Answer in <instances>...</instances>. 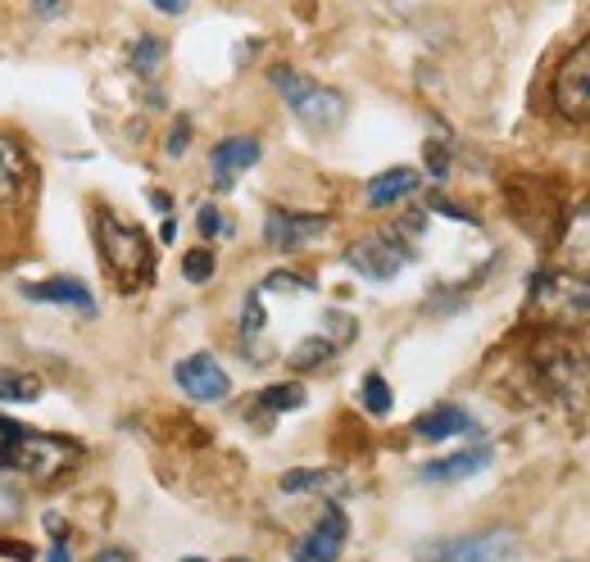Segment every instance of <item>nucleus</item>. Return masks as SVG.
Wrapping results in <instances>:
<instances>
[{"label":"nucleus","mask_w":590,"mask_h":562,"mask_svg":"<svg viewBox=\"0 0 590 562\" xmlns=\"http://www.w3.org/2000/svg\"><path fill=\"white\" fill-rule=\"evenodd\" d=\"M327 227H331V222H327L323 214L273 209V214H268V222H264V241H268L273 250H281V254H291V250H300V245H310L314 237H323Z\"/></svg>","instance_id":"nucleus-12"},{"label":"nucleus","mask_w":590,"mask_h":562,"mask_svg":"<svg viewBox=\"0 0 590 562\" xmlns=\"http://www.w3.org/2000/svg\"><path fill=\"white\" fill-rule=\"evenodd\" d=\"M268 82L281 91V100L296 110V118L304 127H314V132H331V127H341V118H346V95L341 91L304 78V73H296L287 64L268 68Z\"/></svg>","instance_id":"nucleus-4"},{"label":"nucleus","mask_w":590,"mask_h":562,"mask_svg":"<svg viewBox=\"0 0 590 562\" xmlns=\"http://www.w3.org/2000/svg\"><path fill=\"white\" fill-rule=\"evenodd\" d=\"M210 164H214V187L218 191H233L237 187V173L260 164V141H254V137H223L214 145Z\"/></svg>","instance_id":"nucleus-13"},{"label":"nucleus","mask_w":590,"mask_h":562,"mask_svg":"<svg viewBox=\"0 0 590 562\" xmlns=\"http://www.w3.org/2000/svg\"><path fill=\"white\" fill-rule=\"evenodd\" d=\"M164 37H155V33H141L133 46H127V64H133V73H141V78H150L160 64H164Z\"/></svg>","instance_id":"nucleus-22"},{"label":"nucleus","mask_w":590,"mask_h":562,"mask_svg":"<svg viewBox=\"0 0 590 562\" xmlns=\"http://www.w3.org/2000/svg\"><path fill=\"white\" fill-rule=\"evenodd\" d=\"M264 291H281V295H304V291H314V281L310 277H300V272H273L264 281Z\"/></svg>","instance_id":"nucleus-28"},{"label":"nucleus","mask_w":590,"mask_h":562,"mask_svg":"<svg viewBox=\"0 0 590 562\" xmlns=\"http://www.w3.org/2000/svg\"><path fill=\"white\" fill-rule=\"evenodd\" d=\"M427 168H431L436 182H441V177L450 173V150H445V141H427Z\"/></svg>","instance_id":"nucleus-30"},{"label":"nucleus","mask_w":590,"mask_h":562,"mask_svg":"<svg viewBox=\"0 0 590 562\" xmlns=\"http://www.w3.org/2000/svg\"><path fill=\"white\" fill-rule=\"evenodd\" d=\"M28 10L50 23V18H64L68 14V0H28Z\"/></svg>","instance_id":"nucleus-31"},{"label":"nucleus","mask_w":590,"mask_h":562,"mask_svg":"<svg viewBox=\"0 0 590 562\" xmlns=\"http://www.w3.org/2000/svg\"><path fill=\"white\" fill-rule=\"evenodd\" d=\"M183 562H204V558H183Z\"/></svg>","instance_id":"nucleus-40"},{"label":"nucleus","mask_w":590,"mask_h":562,"mask_svg":"<svg viewBox=\"0 0 590 562\" xmlns=\"http://www.w3.org/2000/svg\"><path fill=\"white\" fill-rule=\"evenodd\" d=\"M531 368L541 376L545 395H554L563 408H586L590 404V359L586 349L563 341V336H545L531 354Z\"/></svg>","instance_id":"nucleus-3"},{"label":"nucleus","mask_w":590,"mask_h":562,"mask_svg":"<svg viewBox=\"0 0 590 562\" xmlns=\"http://www.w3.org/2000/svg\"><path fill=\"white\" fill-rule=\"evenodd\" d=\"M46 562H68V545H50V553H46Z\"/></svg>","instance_id":"nucleus-37"},{"label":"nucleus","mask_w":590,"mask_h":562,"mask_svg":"<svg viewBox=\"0 0 590 562\" xmlns=\"http://www.w3.org/2000/svg\"><path fill=\"white\" fill-rule=\"evenodd\" d=\"M0 449L14 468H23L37 481H50L68 472L73 463L83 458V445L68 440V436H46V431H33V426H18L10 418H0Z\"/></svg>","instance_id":"nucleus-2"},{"label":"nucleus","mask_w":590,"mask_h":562,"mask_svg":"<svg viewBox=\"0 0 590 562\" xmlns=\"http://www.w3.org/2000/svg\"><path fill=\"white\" fill-rule=\"evenodd\" d=\"M481 468H491V449L473 445V449H459L450 458H436V463H427L423 481H464V476H477Z\"/></svg>","instance_id":"nucleus-18"},{"label":"nucleus","mask_w":590,"mask_h":562,"mask_svg":"<svg viewBox=\"0 0 590 562\" xmlns=\"http://www.w3.org/2000/svg\"><path fill=\"white\" fill-rule=\"evenodd\" d=\"M423 187V173L418 168H387V173H377L373 182H368V204L373 209H391V204H400V200H409Z\"/></svg>","instance_id":"nucleus-17"},{"label":"nucleus","mask_w":590,"mask_h":562,"mask_svg":"<svg viewBox=\"0 0 590 562\" xmlns=\"http://www.w3.org/2000/svg\"><path fill=\"white\" fill-rule=\"evenodd\" d=\"M214 272H218V254L210 245H196L191 254H183V277L196 281V286H200V281H210Z\"/></svg>","instance_id":"nucleus-25"},{"label":"nucleus","mask_w":590,"mask_h":562,"mask_svg":"<svg viewBox=\"0 0 590 562\" xmlns=\"http://www.w3.org/2000/svg\"><path fill=\"white\" fill-rule=\"evenodd\" d=\"M160 237H164V245H173V241H177V222H173V218H164V227H160Z\"/></svg>","instance_id":"nucleus-38"},{"label":"nucleus","mask_w":590,"mask_h":562,"mask_svg":"<svg viewBox=\"0 0 590 562\" xmlns=\"http://www.w3.org/2000/svg\"><path fill=\"white\" fill-rule=\"evenodd\" d=\"M391 399H396V395H391V386H387V376L368 372L364 386H359V404H364L373 418H387V413H391Z\"/></svg>","instance_id":"nucleus-23"},{"label":"nucleus","mask_w":590,"mask_h":562,"mask_svg":"<svg viewBox=\"0 0 590 562\" xmlns=\"http://www.w3.org/2000/svg\"><path fill=\"white\" fill-rule=\"evenodd\" d=\"M0 553H5V558H18V562H33V558H37L28 545H14V540H0Z\"/></svg>","instance_id":"nucleus-34"},{"label":"nucleus","mask_w":590,"mask_h":562,"mask_svg":"<svg viewBox=\"0 0 590 562\" xmlns=\"http://www.w3.org/2000/svg\"><path fill=\"white\" fill-rule=\"evenodd\" d=\"M227 562H250V558H227Z\"/></svg>","instance_id":"nucleus-39"},{"label":"nucleus","mask_w":590,"mask_h":562,"mask_svg":"<svg viewBox=\"0 0 590 562\" xmlns=\"http://www.w3.org/2000/svg\"><path fill=\"white\" fill-rule=\"evenodd\" d=\"M28 299L37 304H68V309H78V314H96V299L91 291L83 286L78 277H46V281H23L18 286Z\"/></svg>","instance_id":"nucleus-15"},{"label":"nucleus","mask_w":590,"mask_h":562,"mask_svg":"<svg viewBox=\"0 0 590 562\" xmlns=\"http://www.w3.org/2000/svg\"><path fill=\"white\" fill-rule=\"evenodd\" d=\"M558 259L568 272L590 281V200H581L577 209L563 218V241H558Z\"/></svg>","instance_id":"nucleus-14"},{"label":"nucleus","mask_w":590,"mask_h":562,"mask_svg":"<svg viewBox=\"0 0 590 562\" xmlns=\"http://www.w3.org/2000/svg\"><path fill=\"white\" fill-rule=\"evenodd\" d=\"M150 5H155L160 14H187V10H191V0H150Z\"/></svg>","instance_id":"nucleus-35"},{"label":"nucleus","mask_w":590,"mask_h":562,"mask_svg":"<svg viewBox=\"0 0 590 562\" xmlns=\"http://www.w3.org/2000/svg\"><path fill=\"white\" fill-rule=\"evenodd\" d=\"M331 359H337V345H331L327 336H310V341H300L296 349H291V368L296 372H318V368H327Z\"/></svg>","instance_id":"nucleus-21"},{"label":"nucleus","mask_w":590,"mask_h":562,"mask_svg":"<svg viewBox=\"0 0 590 562\" xmlns=\"http://www.w3.org/2000/svg\"><path fill=\"white\" fill-rule=\"evenodd\" d=\"M554 110L573 123H590V37L554 73Z\"/></svg>","instance_id":"nucleus-6"},{"label":"nucleus","mask_w":590,"mask_h":562,"mask_svg":"<svg viewBox=\"0 0 590 562\" xmlns=\"http://www.w3.org/2000/svg\"><path fill=\"white\" fill-rule=\"evenodd\" d=\"M33 191V159L18 137L0 132V214H14Z\"/></svg>","instance_id":"nucleus-11"},{"label":"nucleus","mask_w":590,"mask_h":562,"mask_svg":"<svg viewBox=\"0 0 590 562\" xmlns=\"http://www.w3.org/2000/svg\"><path fill=\"white\" fill-rule=\"evenodd\" d=\"M431 209H436V214H450L454 222H477V218L464 209V204H454V200H445V195H431Z\"/></svg>","instance_id":"nucleus-32"},{"label":"nucleus","mask_w":590,"mask_h":562,"mask_svg":"<svg viewBox=\"0 0 590 562\" xmlns=\"http://www.w3.org/2000/svg\"><path fill=\"white\" fill-rule=\"evenodd\" d=\"M91 562H133V553H127L123 545H105V549H100Z\"/></svg>","instance_id":"nucleus-33"},{"label":"nucleus","mask_w":590,"mask_h":562,"mask_svg":"<svg viewBox=\"0 0 590 562\" xmlns=\"http://www.w3.org/2000/svg\"><path fill=\"white\" fill-rule=\"evenodd\" d=\"M260 331H264V299H260V291H250L241 304V336L254 341Z\"/></svg>","instance_id":"nucleus-27"},{"label":"nucleus","mask_w":590,"mask_h":562,"mask_svg":"<svg viewBox=\"0 0 590 562\" xmlns=\"http://www.w3.org/2000/svg\"><path fill=\"white\" fill-rule=\"evenodd\" d=\"M287 495H304V490H327V495H341L346 490V476L341 472H327V468H296L277 481Z\"/></svg>","instance_id":"nucleus-19"},{"label":"nucleus","mask_w":590,"mask_h":562,"mask_svg":"<svg viewBox=\"0 0 590 562\" xmlns=\"http://www.w3.org/2000/svg\"><path fill=\"white\" fill-rule=\"evenodd\" d=\"M173 376H177V386H183V395L196 404H223L233 395V381H227V372L218 368L214 354H191V359L173 368Z\"/></svg>","instance_id":"nucleus-10"},{"label":"nucleus","mask_w":590,"mask_h":562,"mask_svg":"<svg viewBox=\"0 0 590 562\" xmlns=\"http://www.w3.org/2000/svg\"><path fill=\"white\" fill-rule=\"evenodd\" d=\"M509 553H513V531L491 526V531L459 535V540H441L423 553V562H504Z\"/></svg>","instance_id":"nucleus-8"},{"label":"nucleus","mask_w":590,"mask_h":562,"mask_svg":"<svg viewBox=\"0 0 590 562\" xmlns=\"http://www.w3.org/2000/svg\"><path fill=\"white\" fill-rule=\"evenodd\" d=\"M41 399V376L23 368H0V404H33Z\"/></svg>","instance_id":"nucleus-20"},{"label":"nucleus","mask_w":590,"mask_h":562,"mask_svg":"<svg viewBox=\"0 0 590 562\" xmlns=\"http://www.w3.org/2000/svg\"><path fill=\"white\" fill-rule=\"evenodd\" d=\"M187 145H191V118H177L173 132H168V141H164V155H168V159H183Z\"/></svg>","instance_id":"nucleus-29"},{"label":"nucleus","mask_w":590,"mask_h":562,"mask_svg":"<svg viewBox=\"0 0 590 562\" xmlns=\"http://www.w3.org/2000/svg\"><path fill=\"white\" fill-rule=\"evenodd\" d=\"M96 245H100V264H105V272L114 277V286L123 295H137L155 281V245H150V237L137 222H123L118 214L100 209Z\"/></svg>","instance_id":"nucleus-1"},{"label":"nucleus","mask_w":590,"mask_h":562,"mask_svg":"<svg viewBox=\"0 0 590 562\" xmlns=\"http://www.w3.org/2000/svg\"><path fill=\"white\" fill-rule=\"evenodd\" d=\"M531 309L554 327H573V322L590 318V281L568 268L541 272L531 281Z\"/></svg>","instance_id":"nucleus-5"},{"label":"nucleus","mask_w":590,"mask_h":562,"mask_svg":"<svg viewBox=\"0 0 590 562\" xmlns=\"http://www.w3.org/2000/svg\"><path fill=\"white\" fill-rule=\"evenodd\" d=\"M260 404L268 408V413H296V408L304 404V386L300 381H277V386L260 391Z\"/></svg>","instance_id":"nucleus-24"},{"label":"nucleus","mask_w":590,"mask_h":562,"mask_svg":"<svg viewBox=\"0 0 590 562\" xmlns=\"http://www.w3.org/2000/svg\"><path fill=\"white\" fill-rule=\"evenodd\" d=\"M150 204H155L160 214H168V209H173V195H168V191H150Z\"/></svg>","instance_id":"nucleus-36"},{"label":"nucleus","mask_w":590,"mask_h":562,"mask_svg":"<svg viewBox=\"0 0 590 562\" xmlns=\"http://www.w3.org/2000/svg\"><path fill=\"white\" fill-rule=\"evenodd\" d=\"M414 436L436 445V440H450V436H477V426L459 404H436L423 418H414Z\"/></svg>","instance_id":"nucleus-16"},{"label":"nucleus","mask_w":590,"mask_h":562,"mask_svg":"<svg viewBox=\"0 0 590 562\" xmlns=\"http://www.w3.org/2000/svg\"><path fill=\"white\" fill-rule=\"evenodd\" d=\"M414 254H409V245L396 237V232H377V237H364V241H354L346 250V264L359 272V277H368V281H391Z\"/></svg>","instance_id":"nucleus-7"},{"label":"nucleus","mask_w":590,"mask_h":562,"mask_svg":"<svg viewBox=\"0 0 590 562\" xmlns=\"http://www.w3.org/2000/svg\"><path fill=\"white\" fill-rule=\"evenodd\" d=\"M346 535H350V522L337 503H327L323 508V518L314 522V531H304L300 540L291 545V558L296 562H337L341 558V545H346Z\"/></svg>","instance_id":"nucleus-9"},{"label":"nucleus","mask_w":590,"mask_h":562,"mask_svg":"<svg viewBox=\"0 0 590 562\" xmlns=\"http://www.w3.org/2000/svg\"><path fill=\"white\" fill-rule=\"evenodd\" d=\"M196 232H200L204 241H210V237L233 232V222L223 218V209H218V204H200V209H196Z\"/></svg>","instance_id":"nucleus-26"}]
</instances>
